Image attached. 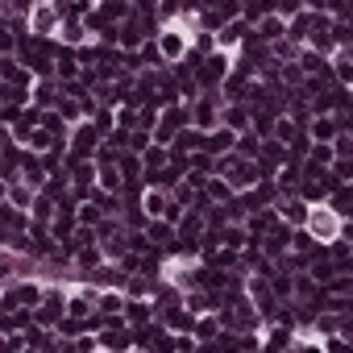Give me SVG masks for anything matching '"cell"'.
<instances>
[{
  "mask_svg": "<svg viewBox=\"0 0 353 353\" xmlns=\"http://www.w3.org/2000/svg\"><path fill=\"white\" fill-rule=\"evenodd\" d=\"M316 229H320V237H333V216H328V212L316 216Z\"/></svg>",
  "mask_w": 353,
  "mask_h": 353,
  "instance_id": "obj_1",
  "label": "cell"
}]
</instances>
